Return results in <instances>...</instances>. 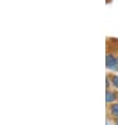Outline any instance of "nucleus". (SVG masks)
I'll return each instance as SVG.
<instances>
[{
  "instance_id": "3",
  "label": "nucleus",
  "mask_w": 118,
  "mask_h": 125,
  "mask_svg": "<svg viewBox=\"0 0 118 125\" xmlns=\"http://www.w3.org/2000/svg\"><path fill=\"white\" fill-rule=\"evenodd\" d=\"M110 114L116 119L118 118V103H114L110 106Z\"/></svg>"
},
{
  "instance_id": "2",
  "label": "nucleus",
  "mask_w": 118,
  "mask_h": 125,
  "mask_svg": "<svg viewBox=\"0 0 118 125\" xmlns=\"http://www.w3.org/2000/svg\"><path fill=\"white\" fill-rule=\"evenodd\" d=\"M117 99H118V95L115 92L106 91V103H112L114 101H116Z\"/></svg>"
},
{
  "instance_id": "1",
  "label": "nucleus",
  "mask_w": 118,
  "mask_h": 125,
  "mask_svg": "<svg viewBox=\"0 0 118 125\" xmlns=\"http://www.w3.org/2000/svg\"><path fill=\"white\" fill-rule=\"evenodd\" d=\"M106 68L111 71H118V58L112 54H107L106 57Z\"/></svg>"
},
{
  "instance_id": "5",
  "label": "nucleus",
  "mask_w": 118,
  "mask_h": 125,
  "mask_svg": "<svg viewBox=\"0 0 118 125\" xmlns=\"http://www.w3.org/2000/svg\"><path fill=\"white\" fill-rule=\"evenodd\" d=\"M109 86H110V80L109 78H106V88H109Z\"/></svg>"
},
{
  "instance_id": "6",
  "label": "nucleus",
  "mask_w": 118,
  "mask_h": 125,
  "mask_svg": "<svg viewBox=\"0 0 118 125\" xmlns=\"http://www.w3.org/2000/svg\"><path fill=\"white\" fill-rule=\"evenodd\" d=\"M115 123H116V124H118V118H117V119H116V121H115Z\"/></svg>"
},
{
  "instance_id": "4",
  "label": "nucleus",
  "mask_w": 118,
  "mask_h": 125,
  "mask_svg": "<svg viewBox=\"0 0 118 125\" xmlns=\"http://www.w3.org/2000/svg\"><path fill=\"white\" fill-rule=\"evenodd\" d=\"M111 81H112L113 86L116 89H118V76L117 75H112L111 76Z\"/></svg>"
}]
</instances>
